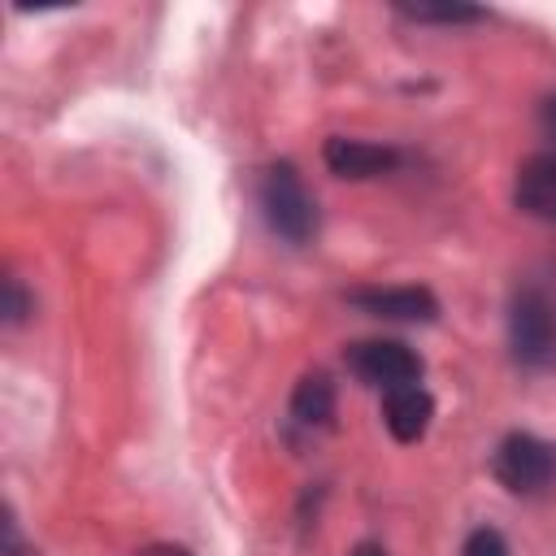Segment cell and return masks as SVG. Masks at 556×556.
Segmentation results:
<instances>
[{
    "label": "cell",
    "instance_id": "9a60e30c",
    "mask_svg": "<svg viewBox=\"0 0 556 556\" xmlns=\"http://www.w3.org/2000/svg\"><path fill=\"white\" fill-rule=\"evenodd\" d=\"M135 556H191L182 543H148V547H139Z\"/></svg>",
    "mask_w": 556,
    "mask_h": 556
},
{
    "label": "cell",
    "instance_id": "9c48e42d",
    "mask_svg": "<svg viewBox=\"0 0 556 556\" xmlns=\"http://www.w3.org/2000/svg\"><path fill=\"white\" fill-rule=\"evenodd\" d=\"M291 421L300 430H326L334 421V382L321 369H313V374H304L295 382V391H291Z\"/></svg>",
    "mask_w": 556,
    "mask_h": 556
},
{
    "label": "cell",
    "instance_id": "5bb4252c",
    "mask_svg": "<svg viewBox=\"0 0 556 556\" xmlns=\"http://www.w3.org/2000/svg\"><path fill=\"white\" fill-rule=\"evenodd\" d=\"M539 130L556 143V91H552V96H543V104H539Z\"/></svg>",
    "mask_w": 556,
    "mask_h": 556
},
{
    "label": "cell",
    "instance_id": "ba28073f",
    "mask_svg": "<svg viewBox=\"0 0 556 556\" xmlns=\"http://www.w3.org/2000/svg\"><path fill=\"white\" fill-rule=\"evenodd\" d=\"M513 200L521 213L556 226V152H534L517 165Z\"/></svg>",
    "mask_w": 556,
    "mask_h": 556
},
{
    "label": "cell",
    "instance_id": "3957f363",
    "mask_svg": "<svg viewBox=\"0 0 556 556\" xmlns=\"http://www.w3.org/2000/svg\"><path fill=\"white\" fill-rule=\"evenodd\" d=\"M491 473L513 495H543L556 486V447L539 434L513 430L500 439V447L491 456Z\"/></svg>",
    "mask_w": 556,
    "mask_h": 556
},
{
    "label": "cell",
    "instance_id": "8992f818",
    "mask_svg": "<svg viewBox=\"0 0 556 556\" xmlns=\"http://www.w3.org/2000/svg\"><path fill=\"white\" fill-rule=\"evenodd\" d=\"M348 304H356L369 317H387V321H434L439 317V300L426 287H356L348 291Z\"/></svg>",
    "mask_w": 556,
    "mask_h": 556
},
{
    "label": "cell",
    "instance_id": "52a82bcc",
    "mask_svg": "<svg viewBox=\"0 0 556 556\" xmlns=\"http://www.w3.org/2000/svg\"><path fill=\"white\" fill-rule=\"evenodd\" d=\"M434 421V400L421 382L413 387H395V391H382V426L391 430L395 443H417L426 439Z\"/></svg>",
    "mask_w": 556,
    "mask_h": 556
},
{
    "label": "cell",
    "instance_id": "2e32d148",
    "mask_svg": "<svg viewBox=\"0 0 556 556\" xmlns=\"http://www.w3.org/2000/svg\"><path fill=\"white\" fill-rule=\"evenodd\" d=\"M352 556H387L378 543H361V547H352Z\"/></svg>",
    "mask_w": 556,
    "mask_h": 556
},
{
    "label": "cell",
    "instance_id": "6da1fadb",
    "mask_svg": "<svg viewBox=\"0 0 556 556\" xmlns=\"http://www.w3.org/2000/svg\"><path fill=\"white\" fill-rule=\"evenodd\" d=\"M261 213L269 230L287 243H308L317 235V204L291 161H274L261 174Z\"/></svg>",
    "mask_w": 556,
    "mask_h": 556
},
{
    "label": "cell",
    "instance_id": "4fadbf2b",
    "mask_svg": "<svg viewBox=\"0 0 556 556\" xmlns=\"http://www.w3.org/2000/svg\"><path fill=\"white\" fill-rule=\"evenodd\" d=\"M4 556H39L35 547H26V543H22V534H17V521H13V513H4Z\"/></svg>",
    "mask_w": 556,
    "mask_h": 556
},
{
    "label": "cell",
    "instance_id": "7a4b0ae2",
    "mask_svg": "<svg viewBox=\"0 0 556 556\" xmlns=\"http://www.w3.org/2000/svg\"><path fill=\"white\" fill-rule=\"evenodd\" d=\"M508 348L526 369H543L556 361V300L543 287H517L508 304Z\"/></svg>",
    "mask_w": 556,
    "mask_h": 556
},
{
    "label": "cell",
    "instance_id": "5b68a950",
    "mask_svg": "<svg viewBox=\"0 0 556 556\" xmlns=\"http://www.w3.org/2000/svg\"><path fill=\"white\" fill-rule=\"evenodd\" d=\"M321 161L339 178H378V174H391L400 165V148L352 139V135H330L321 148Z\"/></svg>",
    "mask_w": 556,
    "mask_h": 556
},
{
    "label": "cell",
    "instance_id": "30bf717a",
    "mask_svg": "<svg viewBox=\"0 0 556 556\" xmlns=\"http://www.w3.org/2000/svg\"><path fill=\"white\" fill-rule=\"evenodd\" d=\"M400 17L408 22H439V26H465V22H482L486 13L473 4H395Z\"/></svg>",
    "mask_w": 556,
    "mask_h": 556
},
{
    "label": "cell",
    "instance_id": "8fae6325",
    "mask_svg": "<svg viewBox=\"0 0 556 556\" xmlns=\"http://www.w3.org/2000/svg\"><path fill=\"white\" fill-rule=\"evenodd\" d=\"M460 556H508V543H504L500 530L482 526V530H473V534L465 539V552H460Z\"/></svg>",
    "mask_w": 556,
    "mask_h": 556
},
{
    "label": "cell",
    "instance_id": "7c38bea8",
    "mask_svg": "<svg viewBox=\"0 0 556 556\" xmlns=\"http://www.w3.org/2000/svg\"><path fill=\"white\" fill-rule=\"evenodd\" d=\"M26 313H30V300H26L22 282H17V278H4V321L17 326Z\"/></svg>",
    "mask_w": 556,
    "mask_h": 556
},
{
    "label": "cell",
    "instance_id": "277c9868",
    "mask_svg": "<svg viewBox=\"0 0 556 556\" xmlns=\"http://www.w3.org/2000/svg\"><path fill=\"white\" fill-rule=\"evenodd\" d=\"M343 361L361 382H369L378 391H395V387L421 382V356L400 339H361V343H352L343 352Z\"/></svg>",
    "mask_w": 556,
    "mask_h": 556
}]
</instances>
